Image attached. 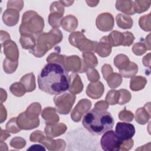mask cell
I'll return each mask as SVG.
<instances>
[{
  "label": "cell",
  "mask_w": 151,
  "mask_h": 151,
  "mask_svg": "<svg viewBox=\"0 0 151 151\" xmlns=\"http://www.w3.org/2000/svg\"><path fill=\"white\" fill-rule=\"evenodd\" d=\"M39 88L49 94H58L69 89L68 71L56 63L45 64L38 76Z\"/></svg>",
  "instance_id": "obj_1"
},
{
  "label": "cell",
  "mask_w": 151,
  "mask_h": 151,
  "mask_svg": "<svg viewBox=\"0 0 151 151\" xmlns=\"http://www.w3.org/2000/svg\"><path fill=\"white\" fill-rule=\"evenodd\" d=\"M82 123L90 133L100 135L113 127L114 120L110 112L94 108L83 116Z\"/></svg>",
  "instance_id": "obj_2"
},
{
  "label": "cell",
  "mask_w": 151,
  "mask_h": 151,
  "mask_svg": "<svg viewBox=\"0 0 151 151\" xmlns=\"http://www.w3.org/2000/svg\"><path fill=\"white\" fill-rule=\"evenodd\" d=\"M63 40V34L58 28H52L48 32H43L38 35L36 45L29 52L36 57H41L54 45Z\"/></svg>",
  "instance_id": "obj_3"
},
{
  "label": "cell",
  "mask_w": 151,
  "mask_h": 151,
  "mask_svg": "<svg viewBox=\"0 0 151 151\" xmlns=\"http://www.w3.org/2000/svg\"><path fill=\"white\" fill-rule=\"evenodd\" d=\"M44 21L36 12L26 11L22 15V23L19 27L21 35H40L43 31Z\"/></svg>",
  "instance_id": "obj_4"
},
{
  "label": "cell",
  "mask_w": 151,
  "mask_h": 151,
  "mask_svg": "<svg viewBox=\"0 0 151 151\" xmlns=\"http://www.w3.org/2000/svg\"><path fill=\"white\" fill-rule=\"evenodd\" d=\"M68 40L70 44L82 52H95L98 43L97 41H93L87 39L82 32L79 31L71 33Z\"/></svg>",
  "instance_id": "obj_5"
},
{
  "label": "cell",
  "mask_w": 151,
  "mask_h": 151,
  "mask_svg": "<svg viewBox=\"0 0 151 151\" xmlns=\"http://www.w3.org/2000/svg\"><path fill=\"white\" fill-rule=\"evenodd\" d=\"M76 98V94L70 92L57 94L54 97L56 110L61 114H68L74 103Z\"/></svg>",
  "instance_id": "obj_6"
},
{
  "label": "cell",
  "mask_w": 151,
  "mask_h": 151,
  "mask_svg": "<svg viewBox=\"0 0 151 151\" xmlns=\"http://www.w3.org/2000/svg\"><path fill=\"white\" fill-rule=\"evenodd\" d=\"M122 142L115 132L109 130L103 133L100 140V145L104 150L118 151L120 150Z\"/></svg>",
  "instance_id": "obj_7"
},
{
  "label": "cell",
  "mask_w": 151,
  "mask_h": 151,
  "mask_svg": "<svg viewBox=\"0 0 151 151\" xmlns=\"http://www.w3.org/2000/svg\"><path fill=\"white\" fill-rule=\"evenodd\" d=\"M115 133L122 141H124L132 139L135 133V128L131 123L118 122L116 126Z\"/></svg>",
  "instance_id": "obj_8"
},
{
  "label": "cell",
  "mask_w": 151,
  "mask_h": 151,
  "mask_svg": "<svg viewBox=\"0 0 151 151\" xmlns=\"http://www.w3.org/2000/svg\"><path fill=\"white\" fill-rule=\"evenodd\" d=\"M91 107V102L86 99H83L75 106L71 112V117L74 122H78Z\"/></svg>",
  "instance_id": "obj_9"
},
{
  "label": "cell",
  "mask_w": 151,
  "mask_h": 151,
  "mask_svg": "<svg viewBox=\"0 0 151 151\" xmlns=\"http://www.w3.org/2000/svg\"><path fill=\"white\" fill-rule=\"evenodd\" d=\"M96 24L97 28L101 31H111L114 27V18L108 12L100 14L96 18Z\"/></svg>",
  "instance_id": "obj_10"
},
{
  "label": "cell",
  "mask_w": 151,
  "mask_h": 151,
  "mask_svg": "<svg viewBox=\"0 0 151 151\" xmlns=\"http://www.w3.org/2000/svg\"><path fill=\"white\" fill-rule=\"evenodd\" d=\"M82 64L81 59L78 56L64 55L63 66L67 71L80 73L82 69Z\"/></svg>",
  "instance_id": "obj_11"
},
{
  "label": "cell",
  "mask_w": 151,
  "mask_h": 151,
  "mask_svg": "<svg viewBox=\"0 0 151 151\" xmlns=\"http://www.w3.org/2000/svg\"><path fill=\"white\" fill-rule=\"evenodd\" d=\"M17 122L18 126L22 130H31L36 128L40 124L39 118L36 119H30L28 118L25 111L20 113L17 117Z\"/></svg>",
  "instance_id": "obj_12"
},
{
  "label": "cell",
  "mask_w": 151,
  "mask_h": 151,
  "mask_svg": "<svg viewBox=\"0 0 151 151\" xmlns=\"http://www.w3.org/2000/svg\"><path fill=\"white\" fill-rule=\"evenodd\" d=\"M4 52L8 59L18 61L19 57V52L17 44L12 41L8 40L5 41L4 44Z\"/></svg>",
  "instance_id": "obj_13"
},
{
  "label": "cell",
  "mask_w": 151,
  "mask_h": 151,
  "mask_svg": "<svg viewBox=\"0 0 151 151\" xmlns=\"http://www.w3.org/2000/svg\"><path fill=\"white\" fill-rule=\"evenodd\" d=\"M104 91V87L103 83L97 81L88 84L86 88V94L92 99H97L102 96Z\"/></svg>",
  "instance_id": "obj_14"
},
{
  "label": "cell",
  "mask_w": 151,
  "mask_h": 151,
  "mask_svg": "<svg viewBox=\"0 0 151 151\" xmlns=\"http://www.w3.org/2000/svg\"><path fill=\"white\" fill-rule=\"evenodd\" d=\"M19 17V11L15 8H7L2 15V20L5 25L12 27L18 23Z\"/></svg>",
  "instance_id": "obj_15"
},
{
  "label": "cell",
  "mask_w": 151,
  "mask_h": 151,
  "mask_svg": "<svg viewBox=\"0 0 151 151\" xmlns=\"http://www.w3.org/2000/svg\"><path fill=\"white\" fill-rule=\"evenodd\" d=\"M67 129V126L64 123H60L46 124L44 131L47 136L54 138L64 133Z\"/></svg>",
  "instance_id": "obj_16"
},
{
  "label": "cell",
  "mask_w": 151,
  "mask_h": 151,
  "mask_svg": "<svg viewBox=\"0 0 151 151\" xmlns=\"http://www.w3.org/2000/svg\"><path fill=\"white\" fill-rule=\"evenodd\" d=\"M150 103H146L143 107L139 108L136 111L135 120L140 124H145L150 118Z\"/></svg>",
  "instance_id": "obj_17"
},
{
  "label": "cell",
  "mask_w": 151,
  "mask_h": 151,
  "mask_svg": "<svg viewBox=\"0 0 151 151\" xmlns=\"http://www.w3.org/2000/svg\"><path fill=\"white\" fill-rule=\"evenodd\" d=\"M83 61L81 73L86 72L90 68H94L98 64L97 59L92 52H84L83 53Z\"/></svg>",
  "instance_id": "obj_18"
},
{
  "label": "cell",
  "mask_w": 151,
  "mask_h": 151,
  "mask_svg": "<svg viewBox=\"0 0 151 151\" xmlns=\"http://www.w3.org/2000/svg\"><path fill=\"white\" fill-rule=\"evenodd\" d=\"M41 143L45 145L49 150H64L65 147V143L64 140L62 139L53 140L51 137L48 136L47 137H45Z\"/></svg>",
  "instance_id": "obj_19"
},
{
  "label": "cell",
  "mask_w": 151,
  "mask_h": 151,
  "mask_svg": "<svg viewBox=\"0 0 151 151\" xmlns=\"http://www.w3.org/2000/svg\"><path fill=\"white\" fill-rule=\"evenodd\" d=\"M111 46L108 42L107 36L103 37L100 42L97 43L95 52L101 57H106L109 55L111 52Z\"/></svg>",
  "instance_id": "obj_20"
},
{
  "label": "cell",
  "mask_w": 151,
  "mask_h": 151,
  "mask_svg": "<svg viewBox=\"0 0 151 151\" xmlns=\"http://www.w3.org/2000/svg\"><path fill=\"white\" fill-rule=\"evenodd\" d=\"M70 77V87L69 91L73 94H78L82 91L83 84L78 74L72 73L69 76Z\"/></svg>",
  "instance_id": "obj_21"
},
{
  "label": "cell",
  "mask_w": 151,
  "mask_h": 151,
  "mask_svg": "<svg viewBox=\"0 0 151 151\" xmlns=\"http://www.w3.org/2000/svg\"><path fill=\"white\" fill-rule=\"evenodd\" d=\"M41 116L45 120L46 124L57 123L60 120V117L57 114L56 109L50 107H45L42 110Z\"/></svg>",
  "instance_id": "obj_22"
},
{
  "label": "cell",
  "mask_w": 151,
  "mask_h": 151,
  "mask_svg": "<svg viewBox=\"0 0 151 151\" xmlns=\"http://www.w3.org/2000/svg\"><path fill=\"white\" fill-rule=\"evenodd\" d=\"M60 24L64 30L73 32L78 26V20L76 17L68 15L61 19Z\"/></svg>",
  "instance_id": "obj_23"
},
{
  "label": "cell",
  "mask_w": 151,
  "mask_h": 151,
  "mask_svg": "<svg viewBox=\"0 0 151 151\" xmlns=\"http://www.w3.org/2000/svg\"><path fill=\"white\" fill-rule=\"evenodd\" d=\"M109 43L111 47H117L124 45V35L123 32L113 31L109 35H106Z\"/></svg>",
  "instance_id": "obj_24"
},
{
  "label": "cell",
  "mask_w": 151,
  "mask_h": 151,
  "mask_svg": "<svg viewBox=\"0 0 151 151\" xmlns=\"http://www.w3.org/2000/svg\"><path fill=\"white\" fill-rule=\"evenodd\" d=\"M116 8L124 14L134 15L135 14L133 1H117Z\"/></svg>",
  "instance_id": "obj_25"
},
{
  "label": "cell",
  "mask_w": 151,
  "mask_h": 151,
  "mask_svg": "<svg viewBox=\"0 0 151 151\" xmlns=\"http://www.w3.org/2000/svg\"><path fill=\"white\" fill-rule=\"evenodd\" d=\"M116 21L117 26L124 29L131 28L133 24L132 18L124 14H118L116 17Z\"/></svg>",
  "instance_id": "obj_26"
},
{
  "label": "cell",
  "mask_w": 151,
  "mask_h": 151,
  "mask_svg": "<svg viewBox=\"0 0 151 151\" xmlns=\"http://www.w3.org/2000/svg\"><path fill=\"white\" fill-rule=\"evenodd\" d=\"M20 82L25 87L27 92H31L35 88V76L32 73L27 74L24 76L20 80Z\"/></svg>",
  "instance_id": "obj_27"
},
{
  "label": "cell",
  "mask_w": 151,
  "mask_h": 151,
  "mask_svg": "<svg viewBox=\"0 0 151 151\" xmlns=\"http://www.w3.org/2000/svg\"><path fill=\"white\" fill-rule=\"evenodd\" d=\"M147 83V80L142 76H133L130 83V88L133 91H139L144 88Z\"/></svg>",
  "instance_id": "obj_28"
},
{
  "label": "cell",
  "mask_w": 151,
  "mask_h": 151,
  "mask_svg": "<svg viewBox=\"0 0 151 151\" xmlns=\"http://www.w3.org/2000/svg\"><path fill=\"white\" fill-rule=\"evenodd\" d=\"M41 105L38 103H33L31 104L25 111L26 116L32 120L38 118V116L41 112Z\"/></svg>",
  "instance_id": "obj_29"
},
{
  "label": "cell",
  "mask_w": 151,
  "mask_h": 151,
  "mask_svg": "<svg viewBox=\"0 0 151 151\" xmlns=\"http://www.w3.org/2000/svg\"><path fill=\"white\" fill-rule=\"evenodd\" d=\"M19 42L24 49L31 50L36 45V40L34 35H21Z\"/></svg>",
  "instance_id": "obj_30"
},
{
  "label": "cell",
  "mask_w": 151,
  "mask_h": 151,
  "mask_svg": "<svg viewBox=\"0 0 151 151\" xmlns=\"http://www.w3.org/2000/svg\"><path fill=\"white\" fill-rule=\"evenodd\" d=\"M138 67L136 64L133 62H130L129 64L124 69L119 70V74L122 77L125 78H130L137 73Z\"/></svg>",
  "instance_id": "obj_31"
},
{
  "label": "cell",
  "mask_w": 151,
  "mask_h": 151,
  "mask_svg": "<svg viewBox=\"0 0 151 151\" xmlns=\"http://www.w3.org/2000/svg\"><path fill=\"white\" fill-rule=\"evenodd\" d=\"M50 12L48 16V22L53 28H58L61 25V18L64 14L55 11Z\"/></svg>",
  "instance_id": "obj_32"
},
{
  "label": "cell",
  "mask_w": 151,
  "mask_h": 151,
  "mask_svg": "<svg viewBox=\"0 0 151 151\" xmlns=\"http://www.w3.org/2000/svg\"><path fill=\"white\" fill-rule=\"evenodd\" d=\"M129 58L124 54H118L114 59V64L115 66L120 70H123L126 68L130 63Z\"/></svg>",
  "instance_id": "obj_33"
},
{
  "label": "cell",
  "mask_w": 151,
  "mask_h": 151,
  "mask_svg": "<svg viewBox=\"0 0 151 151\" xmlns=\"http://www.w3.org/2000/svg\"><path fill=\"white\" fill-rule=\"evenodd\" d=\"M108 86L111 88L118 87L122 82V76L117 73H113L106 80Z\"/></svg>",
  "instance_id": "obj_34"
},
{
  "label": "cell",
  "mask_w": 151,
  "mask_h": 151,
  "mask_svg": "<svg viewBox=\"0 0 151 151\" xmlns=\"http://www.w3.org/2000/svg\"><path fill=\"white\" fill-rule=\"evenodd\" d=\"M10 91L15 96L21 97L27 92L24 86L19 81L13 83L9 87Z\"/></svg>",
  "instance_id": "obj_35"
},
{
  "label": "cell",
  "mask_w": 151,
  "mask_h": 151,
  "mask_svg": "<svg viewBox=\"0 0 151 151\" xmlns=\"http://www.w3.org/2000/svg\"><path fill=\"white\" fill-rule=\"evenodd\" d=\"M150 1H133L135 13H142L147 11L150 7Z\"/></svg>",
  "instance_id": "obj_36"
},
{
  "label": "cell",
  "mask_w": 151,
  "mask_h": 151,
  "mask_svg": "<svg viewBox=\"0 0 151 151\" xmlns=\"http://www.w3.org/2000/svg\"><path fill=\"white\" fill-rule=\"evenodd\" d=\"M119 91L115 90H110L106 97V101L110 105H115L118 104L119 100Z\"/></svg>",
  "instance_id": "obj_37"
},
{
  "label": "cell",
  "mask_w": 151,
  "mask_h": 151,
  "mask_svg": "<svg viewBox=\"0 0 151 151\" xmlns=\"http://www.w3.org/2000/svg\"><path fill=\"white\" fill-rule=\"evenodd\" d=\"M133 52L136 55H142L145 54L147 50H150L149 48L145 41L138 42L135 43L132 47Z\"/></svg>",
  "instance_id": "obj_38"
},
{
  "label": "cell",
  "mask_w": 151,
  "mask_h": 151,
  "mask_svg": "<svg viewBox=\"0 0 151 151\" xmlns=\"http://www.w3.org/2000/svg\"><path fill=\"white\" fill-rule=\"evenodd\" d=\"M18 64V61H13L6 58L5 59H4L3 63L4 71L8 74H11L15 72L17 68Z\"/></svg>",
  "instance_id": "obj_39"
},
{
  "label": "cell",
  "mask_w": 151,
  "mask_h": 151,
  "mask_svg": "<svg viewBox=\"0 0 151 151\" xmlns=\"http://www.w3.org/2000/svg\"><path fill=\"white\" fill-rule=\"evenodd\" d=\"M139 25L140 28L145 31H150V14L143 15L139 19Z\"/></svg>",
  "instance_id": "obj_40"
},
{
  "label": "cell",
  "mask_w": 151,
  "mask_h": 151,
  "mask_svg": "<svg viewBox=\"0 0 151 151\" xmlns=\"http://www.w3.org/2000/svg\"><path fill=\"white\" fill-rule=\"evenodd\" d=\"M6 129L12 133H17L21 131V129L18 126L17 122V117H13L6 124Z\"/></svg>",
  "instance_id": "obj_41"
},
{
  "label": "cell",
  "mask_w": 151,
  "mask_h": 151,
  "mask_svg": "<svg viewBox=\"0 0 151 151\" xmlns=\"http://www.w3.org/2000/svg\"><path fill=\"white\" fill-rule=\"evenodd\" d=\"M64 55L60 54V51L58 52L55 51L51 53L47 58V61L48 63H56L63 65Z\"/></svg>",
  "instance_id": "obj_42"
},
{
  "label": "cell",
  "mask_w": 151,
  "mask_h": 151,
  "mask_svg": "<svg viewBox=\"0 0 151 151\" xmlns=\"http://www.w3.org/2000/svg\"><path fill=\"white\" fill-rule=\"evenodd\" d=\"M119 91L120 93V96L118 104L123 105L128 103L131 99L130 93L126 89H120Z\"/></svg>",
  "instance_id": "obj_43"
},
{
  "label": "cell",
  "mask_w": 151,
  "mask_h": 151,
  "mask_svg": "<svg viewBox=\"0 0 151 151\" xmlns=\"http://www.w3.org/2000/svg\"><path fill=\"white\" fill-rule=\"evenodd\" d=\"M134 115L132 112L129 110H127L126 107H124V110L120 111L119 114V118L120 120L124 122H132L133 119Z\"/></svg>",
  "instance_id": "obj_44"
},
{
  "label": "cell",
  "mask_w": 151,
  "mask_h": 151,
  "mask_svg": "<svg viewBox=\"0 0 151 151\" xmlns=\"http://www.w3.org/2000/svg\"><path fill=\"white\" fill-rule=\"evenodd\" d=\"M26 145V142L25 139L20 137H15L13 138L10 142V145L12 147L16 149H22Z\"/></svg>",
  "instance_id": "obj_45"
},
{
  "label": "cell",
  "mask_w": 151,
  "mask_h": 151,
  "mask_svg": "<svg viewBox=\"0 0 151 151\" xmlns=\"http://www.w3.org/2000/svg\"><path fill=\"white\" fill-rule=\"evenodd\" d=\"M87 78L91 82L97 81L100 78V75L97 71L94 68H90L86 71Z\"/></svg>",
  "instance_id": "obj_46"
},
{
  "label": "cell",
  "mask_w": 151,
  "mask_h": 151,
  "mask_svg": "<svg viewBox=\"0 0 151 151\" xmlns=\"http://www.w3.org/2000/svg\"><path fill=\"white\" fill-rule=\"evenodd\" d=\"M44 137L45 136L41 131L36 130L31 134L29 140L31 142H38L41 143L42 141V140L44 139Z\"/></svg>",
  "instance_id": "obj_47"
},
{
  "label": "cell",
  "mask_w": 151,
  "mask_h": 151,
  "mask_svg": "<svg viewBox=\"0 0 151 151\" xmlns=\"http://www.w3.org/2000/svg\"><path fill=\"white\" fill-rule=\"evenodd\" d=\"M123 34L124 35V42L123 46H127V47L130 46L133 44L135 39L134 35L129 31L124 32H123Z\"/></svg>",
  "instance_id": "obj_48"
},
{
  "label": "cell",
  "mask_w": 151,
  "mask_h": 151,
  "mask_svg": "<svg viewBox=\"0 0 151 151\" xmlns=\"http://www.w3.org/2000/svg\"><path fill=\"white\" fill-rule=\"evenodd\" d=\"M101 71H102L104 78L106 80L107 78L110 76V74L113 73V69L110 66V65L105 64L103 65L101 68Z\"/></svg>",
  "instance_id": "obj_49"
},
{
  "label": "cell",
  "mask_w": 151,
  "mask_h": 151,
  "mask_svg": "<svg viewBox=\"0 0 151 151\" xmlns=\"http://www.w3.org/2000/svg\"><path fill=\"white\" fill-rule=\"evenodd\" d=\"M133 140L132 139L124 140L122 142L120 150H128L130 149L133 146Z\"/></svg>",
  "instance_id": "obj_50"
},
{
  "label": "cell",
  "mask_w": 151,
  "mask_h": 151,
  "mask_svg": "<svg viewBox=\"0 0 151 151\" xmlns=\"http://www.w3.org/2000/svg\"><path fill=\"white\" fill-rule=\"evenodd\" d=\"M109 107V104L104 101H99L94 106V108L100 110H106Z\"/></svg>",
  "instance_id": "obj_51"
},
{
  "label": "cell",
  "mask_w": 151,
  "mask_h": 151,
  "mask_svg": "<svg viewBox=\"0 0 151 151\" xmlns=\"http://www.w3.org/2000/svg\"><path fill=\"white\" fill-rule=\"evenodd\" d=\"M150 54L149 53L143 58V64L145 67H150Z\"/></svg>",
  "instance_id": "obj_52"
},
{
  "label": "cell",
  "mask_w": 151,
  "mask_h": 151,
  "mask_svg": "<svg viewBox=\"0 0 151 151\" xmlns=\"http://www.w3.org/2000/svg\"><path fill=\"white\" fill-rule=\"evenodd\" d=\"M45 150V149L41 145H34L31 146L29 148L27 149V150Z\"/></svg>",
  "instance_id": "obj_53"
}]
</instances>
